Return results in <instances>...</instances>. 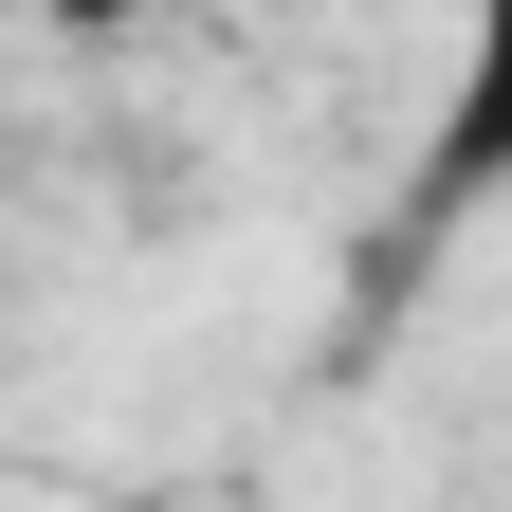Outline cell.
I'll use <instances>...</instances> for the list:
<instances>
[{"label": "cell", "mask_w": 512, "mask_h": 512, "mask_svg": "<svg viewBox=\"0 0 512 512\" xmlns=\"http://www.w3.org/2000/svg\"><path fill=\"white\" fill-rule=\"evenodd\" d=\"M494 202H512V0H458L439 110H421L403 183H384V238H366V311H384V293H421V275H439V256H458Z\"/></svg>", "instance_id": "obj_1"}, {"label": "cell", "mask_w": 512, "mask_h": 512, "mask_svg": "<svg viewBox=\"0 0 512 512\" xmlns=\"http://www.w3.org/2000/svg\"><path fill=\"white\" fill-rule=\"evenodd\" d=\"M37 19H55V37H128L147 0H37Z\"/></svg>", "instance_id": "obj_2"}]
</instances>
